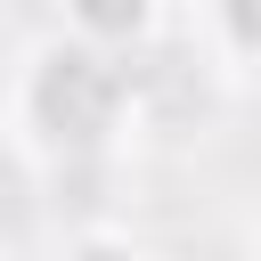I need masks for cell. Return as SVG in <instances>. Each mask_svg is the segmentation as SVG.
Instances as JSON below:
<instances>
[{"label": "cell", "instance_id": "cell-1", "mask_svg": "<svg viewBox=\"0 0 261 261\" xmlns=\"http://www.w3.org/2000/svg\"><path fill=\"white\" fill-rule=\"evenodd\" d=\"M33 98H41V122H49L65 147H90V139L114 122L122 82H114L98 57H73V49H65V57H49V73H41V90H33Z\"/></svg>", "mask_w": 261, "mask_h": 261}, {"label": "cell", "instance_id": "cell-2", "mask_svg": "<svg viewBox=\"0 0 261 261\" xmlns=\"http://www.w3.org/2000/svg\"><path fill=\"white\" fill-rule=\"evenodd\" d=\"M73 8L90 33H139V16H147V0H73Z\"/></svg>", "mask_w": 261, "mask_h": 261}, {"label": "cell", "instance_id": "cell-3", "mask_svg": "<svg viewBox=\"0 0 261 261\" xmlns=\"http://www.w3.org/2000/svg\"><path fill=\"white\" fill-rule=\"evenodd\" d=\"M228 33L245 49H261V0H228Z\"/></svg>", "mask_w": 261, "mask_h": 261}]
</instances>
